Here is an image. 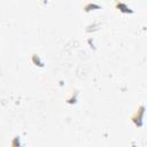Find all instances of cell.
Returning <instances> with one entry per match:
<instances>
[{
	"mask_svg": "<svg viewBox=\"0 0 147 147\" xmlns=\"http://www.w3.org/2000/svg\"><path fill=\"white\" fill-rule=\"evenodd\" d=\"M144 114H145V106L141 105L137 110H134V113L131 115L130 119L131 122L137 126V127H141L144 124Z\"/></svg>",
	"mask_w": 147,
	"mask_h": 147,
	"instance_id": "cell-1",
	"label": "cell"
},
{
	"mask_svg": "<svg viewBox=\"0 0 147 147\" xmlns=\"http://www.w3.org/2000/svg\"><path fill=\"white\" fill-rule=\"evenodd\" d=\"M114 6H115V9H117L122 14H132L133 13V10L131 9V7H129L125 2H122V1H118L117 0V1H115Z\"/></svg>",
	"mask_w": 147,
	"mask_h": 147,
	"instance_id": "cell-2",
	"label": "cell"
},
{
	"mask_svg": "<svg viewBox=\"0 0 147 147\" xmlns=\"http://www.w3.org/2000/svg\"><path fill=\"white\" fill-rule=\"evenodd\" d=\"M101 8H102V7H101L100 5H98V3H95V2H91V1L86 2V3L83 6V9H84L85 13H90V11L98 10V9H101Z\"/></svg>",
	"mask_w": 147,
	"mask_h": 147,
	"instance_id": "cell-3",
	"label": "cell"
},
{
	"mask_svg": "<svg viewBox=\"0 0 147 147\" xmlns=\"http://www.w3.org/2000/svg\"><path fill=\"white\" fill-rule=\"evenodd\" d=\"M30 60H31V63L36 67H39V68H42L45 64H44V61L41 60V57L38 55V54H32L30 56Z\"/></svg>",
	"mask_w": 147,
	"mask_h": 147,
	"instance_id": "cell-4",
	"label": "cell"
},
{
	"mask_svg": "<svg viewBox=\"0 0 147 147\" xmlns=\"http://www.w3.org/2000/svg\"><path fill=\"white\" fill-rule=\"evenodd\" d=\"M77 96H78V92H72L71 94H70V96H68L67 98V103H69V105H74V103H76L77 102Z\"/></svg>",
	"mask_w": 147,
	"mask_h": 147,
	"instance_id": "cell-5",
	"label": "cell"
}]
</instances>
